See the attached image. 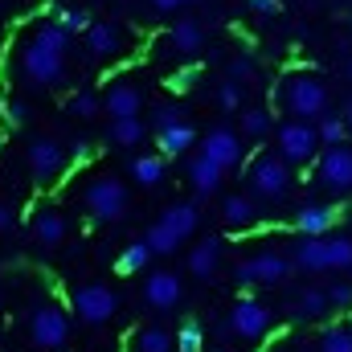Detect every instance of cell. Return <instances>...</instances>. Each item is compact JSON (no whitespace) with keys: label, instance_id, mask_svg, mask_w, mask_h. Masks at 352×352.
Wrapping results in <instances>:
<instances>
[{"label":"cell","instance_id":"obj_49","mask_svg":"<svg viewBox=\"0 0 352 352\" xmlns=\"http://www.w3.org/2000/svg\"><path fill=\"white\" fill-rule=\"evenodd\" d=\"M349 78H352V58H349Z\"/></svg>","mask_w":352,"mask_h":352},{"label":"cell","instance_id":"obj_14","mask_svg":"<svg viewBox=\"0 0 352 352\" xmlns=\"http://www.w3.org/2000/svg\"><path fill=\"white\" fill-rule=\"evenodd\" d=\"M82 37H87L90 58H98V62H107V58H119V54H123V45H127L123 29H119L115 21H90V29L82 33Z\"/></svg>","mask_w":352,"mask_h":352},{"label":"cell","instance_id":"obj_1","mask_svg":"<svg viewBox=\"0 0 352 352\" xmlns=\"http://www.w3.org/2000/svg\"><path fill=\"white\" fill-rule=\"evenodd\" d=\"M66 50L70 37L58 25H41L25 45H21V78L29 87H58L66 78Z\"/></svg>","mask_w":352,"mask_h":352},{"label":"cell","instance_id":"obj_6","mask_svg":"<svg viewBox=\"0 0 352 352\" xmlns=\"http://www.w3.org/2000/svg\"><path fill=\"white\" fill-rule=\"evenodd\" d=\"M29 336H33L37 349L62 352L70 344V316H66L62 307H54V303L33 307V316H29Z\"/></svg>","mask_w":352,"mask_h":352},{"label":"cell","instance_id":"obj_19","mask_svg":"<svg viewBox=\"0 0 352 352\" xmlns=\"http://www.w3.org/2000/svg\"><path fill=\"white\" fill-rule=\"evenodd\" d=\"M291 270H307V274L328 270V246H324V238H299L295 250H291Z\"/></svg>","mask_w":352,"mask_h":352},{"label":"cell","instance_id":"obj_40","mask_svg":"<svg viewBox=\"0 0 352 352\" xmlns=\"http://www.w3.org/2000/svg\"><path fill=\"white\" fill-rule=\"evenodd\" d=\"M217 107H221V111H242V87L226 78V82L217 87Z\"/></svg>","mask_w":352,"mask_h":352},{"label":"cell","instance_id":"obj_48","mask_svg":"<svg viewBox=\"0 0 352 352\" xmlns=\"http://www.w3.org/2000/svg\"><path fill=\"white\" fill-rule=\"evenodd\" d=\"M340 119H344V127L352 131V98H349V107H344V115H340Z\"/></svg>","mask_w":352,"mask_h":352},{"label":"cell","instance_id":"obj_4","mask_svg":"<svg viewBox=\"0 0 352 352\" xmlns=\"http://www.w3.org/2000/svg\"><path fill=\"white\" fill-rule=\"evenodd\" d=\"M274 156H283L287 164H311V160L320 156V135H316V123L287 119V123L274 131Z\"/></svg>","mask_w":352,"mask_h":352},{"label":"cell","instance_id":"obj_7","mask_svg":"<svg viewBox=\"0 0 352 352\" xmlns=\"http://www.w3.org/2000/svg\"><path fill=\"white\" fill-rule=\"evenodd\" d=\"M246 180H250V188H254L258 197L278 201V197L291 188V164H287L283 156H274V152H263V156H254V160H250Z\"/></svg>","mask_w":352,"mask_h":352},{"label":"cell","instance_id":"obj_13","mask_svg":"<svg viewBox=\"0 0 352 352\" xmlns=\"http://www.w3.org/2000/svg\"><path fill=\"white\" fill-rule=\"evenodd\" d=\"M184 299V283L176 270H152L144 278V303L156 307V311H173L176 303Z\"/></svg>","mask_w":352,"mask_h":352},{"label":"cell","instance_id":"obj_27","mask_svg":"<svg viewBox=\"0 0 352 352\" xmlns=\"http://www.w3.org/2000/svg\"><path fill=\"white\" fill-rule=\"evenodd\" d=\"M274 131V119H270V111L266 107H246L242 111V140H266Z\"/></svg>","mask_w":352,"mask_h":352},{"label":"cell","instance_id":"obj_30","mask_svg":"<svg viewBox=\"0 0 352 352\" xmlns=\"http://www.w3.org/2000/svg\"><path fill=\"white\" fill-rule=\"evenodd\" d=\"M316 135H320V144H324V148H336V144H344L349 127H344V119H340V115H320V119H316Z\"/></svg>","mask_w":352,"mask_h":352},{"label":"cell","instance_id":"obj_12","mask_svg":"<svg viewBox=\"0 0 352 352\" xmlns=\"http://www.w3.org/2000/svg\"><path fill=\"white\" fill-rule=\"evenodd\" d=\"M201 156H205V160H213L221 173H230V168H238V164H242L246 148H242V135H238L234 127H213V131L201 140Z\"/></svg>","mask_w":352,"mask_h":352},{"label":"cell","instance_id":"obj_34","mask_svg":"<svg viewBox=\"0 0 352 352\" xmlns=\"http://www.w3.org/2000/svg\"><path fill=\"white\" fill-rule=\"evenodd\" d=\"M328 270H352V238H324Z\"/></svg>","mask_w":352,"mask_h":352},{"label":"cell","instance_id":"obj_23","mask_svg":"<svg viewBox=\"0 0 352 352\" xmlns=\"http://www.w3.org/2000/svg\"><path fill=\"white\" fill-rule=\"evenodd\" d=\"M221 221H226L230 230H250V226L258 221V205H254L250 197L234 192V197H226V201H221Z\"/></svg>","mask_w":352,"mask_h":352},{"label":"cell","instance_id":"obj_26","mask_svg":"<svg viewBox=\"0 0 352 352\" xmlns=\"http://www.w3.org/2000/svg\"><path fill=\"white\" fill-rule=\"evenodd\" d=\"M144 135H148L144 119H111V131H107V140L115 148H135V144H144Z\"/></svg>","mask_w":352,"mask_h":352},{"label":"cell","instance_id":"obj_11","mask_svg":"<svg viewBox=\"0 0 352 352\" xmlns=\"http://www.w3.org/2000/svg\"><path fill=\"white\" fill-rule=\"evenodd\" d=\"M316 176L324 188L332 192H352V148L349 144H336V148H324L316 156Z\"/></svg>","mask_w":352,"mask_h":352},{"label":"cell","instance_id":"obj_41","mask_svg":"<svg viewBox=\"0 0 352 352\" xmlns=\"http://www.w3.org/2000/svg\"><path fill=\"white\" fill-rule=\"evenodd\" d=\"M250 78H254V58H246V54L234 58V62H230V82L242 87V82H250Z\"/></svg>","mask_w":352,"mask_h":352},{"label":"cell","instance_id":"obj_39","mask_svg":"<svg viewBox=\"0 0 352 352\" xmlns=\"http://www.w3.org/2000/svg\"><path fill=\"white\" fill-rule=\"evenodd\" d=\"M324 295H328L332 311H352V283H332V287H324Z\"/></svg>","mask_w":352,"mask_h":352},{"label":"cell","instance_id":"obj_43","mask_svg":"<svg viewBox=\"0 0 352 352\" xmlns=\"http://www.w3.org/2000/svg\"><path fill=\"white\" fill-rule=\"evenodd\" d=\"M197 78H201V70H197V66H184V70H176L173 78H168V87L173 90H188Z\"/></svg>","mask_w":352,"mask_h":352},{"label":"cell","instance_id":"obj_21","mask_svg":"<svg viewBox=\"0 0 352 352\" xmlns=\"http://www.w3.org/2000/svg\"><path fill=\"white\" fill-rule=\"evenodd\" d=\"M197 144V131H192V123H176V127H164V131H156V156H164V160H176V156H184L188 148Z\"/></svg>","mask_w":352,"mask_h":352},{"label":"cell","instance_id":"obj_29","mask_svg":"<svg viewBox=\"0 0 352 352\" xmlns=\"http://www.w3.org/2000/svg\"><path fill=\"white\" fill-rule=\"evenodd\" d=\"M135 352H173V332L152 324V328H140L135 332Z\"/></svg>","mask_w":352,"mask_h":352},{"label":"cell","instance_id":"obj_50","mask_svg":"<svg viewBox=\"0 0 352 352\" xmlns=\"http://www.w3.org/2000/svg\"><path fill=\"white\" fill-rule=\"evenodd\" d=\"M184 4H192V0H184Z\"/></svg>","mask_w":352,"mask_h":352},{"label":"cell","instance_id":"obj_35","mask_svg":"<svg viewBox=\"0 0 352 352\" xmlns=\"http://www.w3.org/2000/svg\"><path fill=\"white\" fill-rule=\"evenodd\" d=\"M320 352H352V328L349 324H332L320 336Z\"/></svg>","mask_w":352,"mask_h":352},{"label":"cell","instance_id":"obj_46","mask_svg":"<svg viewBox=\"0 0 352 352\" xmlns=\"http://www.w3.org/2000/svg\"><path fill=\"white\" fill-rule=\"evenodd\" d=\"M12 221H16V217H12V209L0 201V234H8V230H12Z\"/></svg>","mask_w":352,"mask_h":352},{"label":"cell","instance_id":"obj_16","mask_svg":"<svg viewBox=\"0 0 352 352\" xmlns=\"http://www.w3.org/2000/svg\"><path fill=\"white\" fill-rule=\"evenodd\" d=\"M102 111L111 119H140L144 94H140V87H131V82H115V87L102 94Z\"/></svg>","mask_w":352,"mask_h":352},{"label":"cell","instance_id":"obj_2","mask_svg":"<svg viewBox=\"0 0 352 352\" xmlns=\"http://www.w3.org/2000/svg\"><path fill=\"white\" fill-rule=\"evenodd\" d=\"M278 102L287 107L291 119L311 123V119L328 115V87L316 74H287L283 87H278Z\"/></svg>","mask_w":352,"mask_h":352},{"label":"cell","instance_id":"obj_3","mask_svg":"<svg viewBox=\"0 0 352 352\" xmlns=\"http://www.w3.org/2000/svg\"><path fill=\"white\" fill-rule=\"evenodd\" d=\"M82 205H87V213L94 221H119L127 213L131 197H127V184L119 176H94L87 184V192H82Z\"/></svg>","mask_w":352,"mask_h":352},{"label":"cell","instance_id":"obj_44","mask_svg":"<svg viewBox=\"0 0 352 352\" xmlns=\"http://www.w3.org/2000/svg\"><path fill=\"white\" fill-rule=\"evenodd\" d=\"M90 156H94V148H90L87 140H78V144H74V152H70V160H74V164H87Z\"/></svg>","mask_w":352,"mask_h":352},{"label":"cell","instance_id":"obj_9","mask_svg":"<svg viewBox=\"0 0 352 352\" xmlns=\"http://www.w3.org/2000/svg\"><path fill=\"white\" fill-rule=\"evenodd\" d=\"M70 299H74V316L82 324H107L119 311V295L107 283H82V287H74Z\"/></svg>","mask_w":352,"mask_h":352},{"label":"cell","instance_id":"obj_42","mask_svg":"<svg viewBox=\"0 0 352 352\" xmlns=\"http://www.w3.org/2000/svg\"><path fill=\"white\" fill-rule=\"evenodd\" d=\"M4 119H8V127H25V123H29V102L8 98V102H4Z\"/></svg>","mask_w":352,"mask_h":352},{"label":"cell","instance_id":"obj_37","mask_svg":"<svg viewBox=\"0 0 352 352\" xmlns=\"http://www.w3.org/2000/svg\"><path fill=\"white\" fill-rule=\"evenodd\" d=\"M102 111V98L94 94V90H78V94H70V115H78V119H94Z\"/></svg>","mask_w":352,"mask_h":352},{"label":"cell","instance_id":"obj_5","mask_svg":"<svg viewBox=\"0 0 352 352\" xmlns=\"http://www.w3.org/2000/svg\"><path fill=\"white\" fill-rule=\"evenodd\" d=\"M291 274V258L278 254V250H263V254H250L234 266V283L238 287H278L283 278Z\"/></svg>","mask_w":352,"mask_h":352},{"label":"cell","instance_id":"obj_38","mask_svg":"<svg viewBox=\"0 0 352 352\" xmlns=\"http://www.w3.org/2000/svg\"><path fill=\"white\" fill-rule=\"evenodd\" d=\"M176 123H184V111H180L176 102H160V107L152 111V127H156V131H164V127H176Z\"/></svg>","mask_w":352,"mask_h":352},{"label":"cell","instance_id":"obj_47","mask_svg":"<svg viewBox=\"0 0 352 352\" xmlns=\"http://www.w3.org/2000/svg\"><path fill=\"white\" fill-rule=\"evenodd\" d=\"M152 4H156L160 12H173V8H180V4H184V0H152Z\"/></svg>","mask_w":352,"mask_h":352},{"label":"cell","instance_id":"obj_17","mask_svg":"<svg viewBox=\"0 0 352 352\" xmlns=\"http://www.w3.org/2000/svg\"><path fill=\"white\" fill-rule=\"evenodd\" d=\"M160 226L184 242V238L197 234V226H201V209H197L192 201H176V205H168V209L160 213Z\"/></svg>","mask_w":352,"mask_h":352},{"label":"cell","instance_id":"obj_20","mask_svg":"<svg viewBox=\"0 0 352 352\" xmlns=\"http://www.w3.org/2000/svg\"><path fill=\"white\" fill-rule=\"evenodd\" d=\"M188 274L192 278H213L217 274V266H221V238H205V242H197L192 250H188Z\"/></svg>","mask_w":352,"mask_h":352},{"label":"cell","instance_id":"obj_32","mask_svg":"<svg viewBox=\"0 0 352 352\" xmlns=\"http://www.w3.org/2000/svg\"><path fill=\"white\" fill-rule=\"evenodd\" d=\"M144 246H148L152 254H176V250H180L184 242H180L176 234H168V230H164V226L156 221V226H152V230L144 234Z\"/></svg>","mask_w":352,"mask_h":352},{"label":"cell","instance_id":"obj_36","mask_svg":"<svg viewBox=\"0 0 352 352\" xmlns=\"http://www.w3.org/2000/svg\"><path fill=\"white\" fill-rule=\"evenodd\" d=\"M54 25L70 37V33H87V29H90V16L82 12V8H58V12H54Z\"/></svg>","mask_w":352,"mask_h":352},{"label":"cell","instance_id":"obj_15","mask_svg":"<svg viewBox=\"0 0 352 352\" xmlns=\"http://www.w3.org/2000/svg\"><path fill=\"white\" fill-rule=\"evenodd\" d=\"M29 230H33L37 246H45V250H54V246L66 242V217H62V209H54V205H41V209L29 217Z\"/></svg>","mask_w":352,"mask_h":352},{"label":"cell","instance_id":"obj_45","mask_svg":"<svg viewBox=\"0 0 352 352\" xmlns=\"http://www.w3.org/2000/svg\"><path fill=\"white\" fill-rule=\"evenodd\" d=\"M250 8H254V12H263V16H274L283 4H278V0H250Z\"/></svg>","mask_w":352,"mask_h":352},{"label":"cell","instance_id":"obj_28","mask_svg":"<svg viewBox=\"0 0 352 352\" xmlns=\"http://www.w3.org/2000/svg\"><path fill=\"white\" fill-rule=\"evenodd\" d=\"M164 156H135L131 160V180L135 184H144V188H156L160 180H164Z\"/></svg>","mask_w":352,"mask_h":352},{"label":"cell","instance_id":"obj_8","mask_svg":"<svg viewBox=\"0 0 352 352\" xmlns=\"http://www.w3.org/2000/svg\"><path fill=\"white\" fill-rule=\"evenodd\" d=\"M226 328H230V336H238L246 344H258V340H266V332H270V307L258 303V299H250V295H242L234 303Z\"/></svg>","mask_w":352,"mask_h":352},{"label":"cell","instance_id":"obj_24","mask_svg":"<svg viewBox=\"0 0 352 352\" xmlns=\"http://www.w3.org/2000/svg\"><path fill=\"white\" fill-rule=\"evenodd\" d=\"M332 307H328V295H324V287H303L299 295H295V320H307V324H316V320H324Z\"/></svg>","mask_w":352,"mask_h":352},{"label":"cell","instance_id":"obj_10","mask_svg":"<svg viewBox=\"0 0 352 352\" xmlns=\"http://www.w3.org/2000/svg\"><path fill=\"white\" fill-rule=\"evenodd\" d=\"M66 168H70V156H66V148H62L58 140L37 135V140L29 144V173H33L37 184H54V180H62Z\"/></svg>","mask_w":352,"mask_h":352},{"label":"cell","instance_id":"obj_31","mask_svg":"<svg viewBox=\"0 0 352 352\" xmlns=\"http://www.w3.org/2000/svg\"><path fill=\"white\" fill-rule=\"evenodd\" d=\"M148 263H152V250H148L144 242H131V246H127V250L119 254L115 270H119V274H140V270H144Z\"/></svg>","mask_w":352,"mask_h":352},{"label":"cell","instance_id":"obj_22","mask_svg":"<svg viewBox=\"0 0 352 352\" xmlns=\"http://www.w3.org/2000/svg\"><path fill=\"white\" fill-rule=\"evenodd\" d=\"M221 180H226V173H221L213 160H205L201 152L188 160V184L197 188V197H213V192L221 188Z\"/></svg>","mask_w":352,"mask_h":352},{"label":"cell","instance_id":"obj_18","mask_svg":"<svg viewBox=\"0 0 352 352\" xmlns=\"http://www.w3.org/2000/svg\"><path fill=\"white\" fill-rule=\"evenodd\" d=\"M332 226H336V209L332 205H303L295 213V230L303 238H328Z\"/></svg>","mask_w":352,"mask_h":352},{"label":"cell","instance_id":"obj_33","mask_svg":"<svg viewBox=\"0 0 352 352\" xmlns=\"http://www.w3.org/2000/svg\"><path fill=\"white\" fill-rule=\"evenodd\" d=\"M176 352H201L205 349V328L197 324V320H184L180 328H176Z\"/></svg>","mask_w":352,"mask_h":352},{"label":"cell","instance_id":"obj_25","mask_svg":"<svg viewBox=\"0 0 352 352\" xmlns=\"http://www.w3.org/2000/svg\"><path fill=\"white\" fill-rule=\"evenodd\" d=\"M168 45H173L176 54L192 58V54L205 45V33H201V25H197V21H176L173 29H168Z\"/></svg>","mask_w":352,"mask_h":352}]
</instances>
